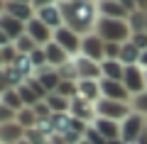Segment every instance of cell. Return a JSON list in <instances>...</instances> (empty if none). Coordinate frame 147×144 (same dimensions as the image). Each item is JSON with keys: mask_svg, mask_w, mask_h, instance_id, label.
I'll return each instance as SVG.
<instances>
[{"mask_svg": "<svg viewBox=\"0 0 147 144\" xmlns=\"http://www.w3.org/2000/svg\"><path fill=\"white\" fill-rule=\"evenodd\" d=\"M59 7H61V15H64V25L69 29H74L81 37L96 32V25L100 20L98 3L96 0H79V3H66V0H61Z\"/></svg>", "mask_w": 147, "mask_h": 144, "instance_id": "6da1fadb", "label": "cell"}, {"mask_svg": "<svg viewBox=\"0 0 147 144\" xmlns=\"http://www.w3.org/2000/svg\"><path fill=\"white\" fill-rule=\"evenodd\" d=\"M96 34L105 42V44H125L130 42L132 29L127 20H110V17H100L96 25Z\"/></svg>", "mask_w": 147, "mask_h": 144, "instance_id": "7a4b0ae2", "label": "cell"}, {"mask_svg": "<svg viewBox=\"0 0 147 144\" xmlns=\"http://www.w3.org/2000/svg\"><path fill=\"white\" fill-rule=\"evenodd\" d=\"M135 113L130 103H118V100H108V98H100L96 103V115L105 120H113V122H125L130 115Z\"/></svg>", "mask_w": 147, "mask_h": 144, "instance_id": "3957f363", "label": "cell"}, {"mask_svg": "<svg viewBox=\"0 0 147 144\" xmlns=\"http://www.w3.org/2000/svg\"><path fill=\"white\" fill-rule=\"evenodd\" d=\"M22 34H27V25L12 15H0V44H15Z\"/></svg>", "mask_w": 147, "mask_h": 144, "instance_id": "277c9868", "label": "cell"}, {"mask_svg": "<svg viewBox=\"0 0 147 144\" xmlns=\"http://www.w3.org/2000/svg\"><path fill=\"white\" fill-rule=\"evenodd\" d=\"M145 132H147V117L137 113H132L125 122H120V139L125 144H135Z\"/></svg>", "mask_w": 147, "mask_h": 144, "instance_id": "5b68a950", "label": "cell"}, {"mask_svg": "<svg viewBox=\"0 0 147 144\" xmlns=\"http://www.w3.org/2000/svg\"><path fill=\"white\" fill-rule=\"evenodd\" d=\"M81 39H84V37H81V34H76L74 29H69L66 25H64V27H59V29L54 32V42H57V44L61 46V49H64V52H66L71 59L81 54Z\"/></svg>", "mask_w": 147, "mask_h": 144, "instance_id": "8992f818", "label": "cell"}, {"mask_svg": "<svg viewBox=\"0 0 147 144\" xmlns=\"http://www.w3.org/2000/svg\"><path fill=\"white\" fill-rule=\"evenodd\" d=\"M123 83L130 90V95H140V93L147 90V71L137 64V66H125V76H123Z\"/></svg>", "mask_w": 147, "mask_h": 144, "instance_id": "52a82bcc", "label": "cell"}, {"mask_svg": "<svg viewBox=\"0 0 147 144\" xmlns=\"http://www.w3.org/2000/svg\"><path fill=\"white\" fill-rule=\"evenodd\" d=\"M81 56L93 59V61H98V64L105 61V42L100 39L96 32H91V34H86L84 39H81Z\"/></svg>", "mask_w": 147, "mask_h": 144, "instance_id": "ba28073f", "label": "cell"}, {"mask_svg": "<svg viewBox=\"0 0 147 144\" xmlns=\"http://www.w3.org/2000/svg\"><path fill=\"white\" fill-rule=\"evenodd\" d=\"M74 64H76V71H79V81H103V68H100L98 61L86 56H74Z\"/></svg>", "mask_w": 147, "mask_h": 144, "instance_id": "9c48e42d", "label": "cell"}, {"mask_svg": "<svg viewBox=\"0 0 147 144\" xmlns=\"http://www.w3.org/2000/svg\"><path fill=\"white\" fill-rule=\"evenodd\" d=\"M100 95L108 100H118V103H132L130 90L125 88L123 81H100Z\"/></svg>", "mask_w": 147, "mask_h": 144, "instance_id": "30bf717a", "label": "cell"}, {"mask_svg": "<svg viewBox=\"0 0 147 144\" xmlns=\"http://www.w3.org/2000/svg\"><path fill=\"white\" fill-rule=\"evenodd\" d=\"M27 34L34 39L37 46H47V44H52V42H54V29H52V27H47L39 17H34V20L27 22Z\"/></svg>", "mask_w": 147, "mask_h": 144, "instance_id": "8fae6325", "label": "cell"}, {"mask_svg": "<svg viewBox=\"0 0 147 144\" xmlns=\"http://www.w3.org/2000/svg\"><path fill=\"white\" fill-rule=\"evenodd\" d=\"M3 12L5 15H12L15 20L25 22V25L37 17V10H34L32 3H10V0H3Z\"/></svg>", "mask_w": 147, "mask_h": 144, "instance_id": "7c38bea8", "label": "cell"}, {"mask_svg": "<svg viewBox=\"0 0 147 144\" xmlns=\"http://www.w3.org/2000/svg\"><path fill=\"white\" fill-rule=\"evenodd\" d=\"M69 115H71L74 120H81V122H86V125H91L96 117H98V115H96V105L88 103V100H84V98H79V95L71 100Z\"/></svg>", "mask_w": 147, "mask_h": 144, "instance_id": "4fadbf2b", "label": "cell"}, {"mask_svg": "<svg viewBox=\"0 0 147 144\" xmlns=\"http://www.w3.org/2000/svg\"><path fill=\"white\" fill-rule=\"evenodd\" d=\"M34 78L42 83V88L49 93V95H52V93L59 88V83H61L59 68H54V66H42V68H37V71H34Z\"/></svg>", "mask_w": 147, "mask_h": 144, "instance_id": "5bb4252c", "label": "cell"}, {"mask_svg": "<svg viewBox=\"0 0 147 144\" xmlns=\"http://www.w3.org/2000/svg\"><path fill=\"white\" fill-rule=\"evenodd\" d=\"M91 127H93L108 144L115 142V139H120V122H113V120H105V117H96L93 122H91Z\"/></svg>", "mask_w": 147, "mask_h": 144, "instance_id": "9a60e30c", "label": "cell"}, {"mask_svg": "<svg viewBox=\"0 0 147 144\" xmlns=\"http://www.w3.org/2000/svg\"><path fill=\"white\" fill-rule=\"evenodd\" d=\"M27 134V129L22 127L20 122H5V125H0V144H17L22 142Z\"/></svg>", "mask_w": 147, "mask_h": 144, "instance_id": "2e32d148", "label": "cell"}, {"mask_svg": "<svg viewBox=\"0 0 147 144\" xmlns=\"http://www.w3.org/2000/svg\"><path fill=\"white\" fill-rule=\"evenodd\" d=\"M37 17H39L47 27H52L54 32H57L59 27H64V15H61V7H59V5L39 7V10H37Z\"/></svg>", "mask_w": 147, "mask_h": 144, "instance_id": "e0dca14e", "label": "cell"}, {"mask_svg": "<svg viewBox=\"0 0 147 144\" xmlns=\"http://www.w3.org/2000/svg\"><path fill=\"white\" fill-rule=\"evenodd\" d=\"M98 12L100 17H110V20H127L130 12L120 5V0H103L98 3Z\"/></svg>", "mask_w": 147, "mask_h": 144, "instance_id": "ac0fdd59", "label": "cell"}, {"mask_svg": "<svg viewBox=\"0 0 147 144\" xmlns=\"http://www.w3.org/2000/svg\"><path fill=\"white\" fill-rule=\"evenodd\" d=\"M44 52H47V64H49V66H54V68H61L64 64H69V61H71V56H69V54L64 52L61 46L57 44V42L47 44V46H44Z\"/></svg>", "mask_w": 147, "mask_h": 144, "instance_id": "d6986e66", "label": "cell"}, {"mask_svg": "<svg viewBox=\"0 0 147 144\" xmlns=\"http://www.w3.org/2000/svg\"><path fill=\"white\" fill-rule=\"evenodd\" d=\"M79 98L88 100V103H98L100 95V81H79Z\"/></svg>", "mask_w": 147, "mask_h": 144, "instance_id": "ffe728a7", "label": "cell"}, {"mask_svg": "<svg viewBox=\"0 0 147 144\" xmlns=\"http://www.w3.org/2000/svg\"><path fill=\"white\" fill-rule=\"evenodd\" d=\"M0 78H3V88H20L27 81L15 66H0Z\"/></svg>", "mask_w": 147, "mask_h": 144, "instance_id": "44dd1931", "label": "cell"}, {"mask_svg": "<svg viewBox=\"0 0 147 144\" xmlns=\"http://www.w3.org/2000/svg\"><path fill=\"white\" fill-rule=\"evenodd\" d=\"M0 105L12 108L15 113H20V110L25 108V103H22L20 93H17V88H3V90H0Z\"/></svg>", "mask_w": 147, "mask_h": 144, "instance_id": "7402d4cb", "label": "cell"}, {"mask_svg": "<svg viewBox=\"0 0 147 144\" xmlns=\"http://www.w3.org/2000/svg\"><path fill=\"white\" fill-rule=\"evenodd\" d=\"M140 56H142V52L132 42H125L123 44V49H120V64L123 66H137L140 64Z\"/></svg>", "mask_w": 147, "mask_h": 144, "instance_id": "603a6c76", "label": "cell"}, {"mask_svg": "<svg viewBox=\"0 0 147 144\" xmlns=\"http://www.w3.org/2000/svg\"><path fill=\"white\" fill-rule=\"evenodd\" d=\"M100 68H103L105 81H123V76H125V66L120 61H103Z\"/></svg>", "mask_w": 147, "mask_h": 144, "instance_id": "cb8c5ba5", "label": "cell"}, {"mask_svg": "<svg viewBox=\"0 0 147 144\" xmlns=\"http://www.w3.org/2000/svg\"><path fill=\"white\" fill-rule=\"evenodd\" d=\"M47 103H49V108H52V113H54V115L69 113V108H71V100L61 98L59 93H52V95H47Z\"/></svg>", "mask_w": 147, "mask_h": 144, "instance_id": "d4e9b609", "label": "cell"}, {"mask_svg": "<svg viewBox=\"0 0 147 144\" xmlns=\"http://www.w3.org/2000/svg\"><path fill=\"white\" fill-rule=\"evenodd\" d=\"M17 56H20V52L15 44H0V66H12Z\"/></svg>", "mask_w": 147, "mask_h": 144, "instance_id": "484cf974", "label": "cell"}, {"mask_svg": "<svg viewBox=\"0 0 147 144\" xmlns=\"http://www.w3.org/2000/svg\"><path fill=\"white\" fill-rule=\"evenodd\" d=\"M17 122H20L25 129H34L37 122H39V117H37L34 108H22L20 113H17Z\"/></svg>", "mask_w": 147, "mask_h": 144, "instance_id": "4316f807", "label": "cell"}, {"mask_svg": "<svg viewBox=\"0 0 147 144\" xmlns=\"http://www.w3.org/2000/svg\"><path fill=\"white\" fill-rule=\"evenodd\" d=\"M54 93H59V95L66 98V100H74L76 95H79V81H61Z\"/></svg>", "mask_w": 147, "mask_h": 144, "instance_id": "83f0119b", "label": "cell"}, {"mask_svg": "<svg viewBox=\"0 0 147 144\" xmlns=\"http://www.w3.org/2000/svg\"><path fill=\"white\" fill-rule=\"evenodd\" d=\"M127 25H130L132 32H147V12H132L130 17H127Z\"/></svg>", "mask_w": 147, "mask_h": 144, "instance_id": "f1b7e54d", "label": "cell"}, {"mask_svg": "<svg viewBox=\"0 0 147 144\" xmlns=\"http://www.w3.org/2000/svg\"><path fill=\"white\" fill-rule=\"evenodd\" d=\"M15 46H17V52H20V54H27V56H30V54H32V52H34V49H37L34 39H32L30 34H22L20 39L15 42Z\"/></svg>", "mask_w": 147, "mask_h": 144, "instance_id": "f546056e", "label": "cell"}, {"mask_svg": "<svg viewBox=\"0 0 147 144\" xmlns=\"http://www.w3.org/2000/svg\"><path fill=\"white\" fill-rule=\"evenodd\" d=\"M59 76H61V81H79V71H76V64H74V59L59 68Z\"/></svg>", "mask_w": 147, "mask_h": 144, "instance_id": "4dcf8cb0", "label": "cell"}, {"mask_svg": "<svg viewBox=\"0 0 147 144\" xmlns=\"http://www.w3.org/2000/svg\"><path fill=\"white\" fill-rule=\"evenodd\" d=\"M130 105H132V110H135L137 115L147 117V90H145V93H140V95H135Z\"/></svg>", "mask_w": 147, "mask_h": 144, "instance_id": "1f68e13d", "label": "cell"}, {"mask_svg": "<svg viewBox=\"0 0 147 144\" xmlns=\"http://www.w3.org/2000/svg\"><path fill=\"white\" fill-rule=\"evenodd\" d=\"M32 64H34V68H42V66H49L47 64V52H44V46H37L34 52L30 54Z\"/></svg>", "mask_w": 147, "mask_h": 144, "instance_id": "d6a6232c", "label": "cell"}, {"mask_svg": "<svg viewBox=\"0 0 147 144\" xmlns=\"http://www.w3.org/2000/svg\"><path fill=\"white\" fill-rule=\"evenodd\" d=\"M25 139H27V142H30V144H47V142H49V139L44 137V134L39 132V129H27Z\"/></svg>", "mask_w": 147, "mask_h": 144, "instance_id": "836d02e7", "label": "cell"}, {"mask_svg": "<svg viewBox=\"0 0 147 144\" xmlns=\"http://www.w3.org/2000/svg\"><path fill=\"white\" fill-rule=\"evenodd\" d=\"M130 42L140 49V52H147V32H132Z\"/></svg>", "mask_w": 147, "mask_h": 144, "instance_id": "e575fe53", "label": "cell"}, {"mask_svg": "<svg viewBox=\"0 0 147 144\" xmlns=\"http://www.w3.org/2000/svg\"><path fill=\"white\" fill-rule=\"evenodd\" d=\"M34 113H37V117H39V120H44V117H52V115H54L47 100H39V103L34 105Z\"/></svg>", "mask_w": 147, "mask_h": 144, "instance_id": "d590c367", "label": "cell"}, {"mask_svg": "<svg viewBox=\"0 0 147 144\" xmlns=\"http://www.w3.org/2000/svg\"><path fill=\"white\" fill-rule=\"evenodd\" d=\"M17 120V113L12 108H5V105H0V125H5V122H15Z\"/></svg>", "mask_w": 147, "mask_h": 144, "instance_id": "8d00e7d4", "label": "cell"}, {"mask_svg": "<svg viewBox=\"0 0 147 144\" xmlns=\"http://www.w3.org/2000/svg\"><path fill=\"white\" fill-rule=\"evenodd\" d=\"M86 142H91V144H108V142H105V139L100 137V134L96 132L93 127H88V132H86Z\"/></svg>", "mask_w": 147, "mask_h": 144, "instance_id": "74e56055", "label": "cell"}, {"mask_svg": "<svg viewBox=\"0 0 147 144\" xmlns=\"http://www.w3.org/2000/svg\"><path fill=\"white\" fill-rule=\"evenodd\" d=\"M61 0H32V5H34V10H39V7H47V5H59Z\"/></svg>", "mask_w": 147, "mask_h": 144, "instance_id": "f35d334b", "label": "cell"}, {"mask_svg": "<svg viewBox=\"0 0 147 144\" xmlns=\"http://www.w3.org/2000/svg\"><path fill=\"white\" fill-rule=\"evenodd\" d=\"M120 5L125 7L130 15H132V12H137V3H135V0H120Z\"/></svg>", "mask_w": 147, "mask_h": 144, "instance_id": "ab89813d", "label": "cell"}, {"mask_svg": "<svg viewBox=\"0 0 147 144\" xmlns=\"http://www.w3.org/2000/svg\"><path fill=\"white\" fill-rule=\"evenodd\" d=\"M137 3V10L140 12H147V0H135Z\"/></svg>", "mask_w": 147, "mask_h": 144, "instance_id": "60d3db41", "label": "cell"}, {"mask_svg": "<svg viewBox=\"0 0 147 144\" xmlns=\"http://www.w3.org/2000/svg\"><path fill=\"white\" fill-rule=\"evenodd\" d=\"M140 66L147 71V52H142V56H140Z\"/></svg>", "mask_w": 147, "mask_h": 144, "instance_id": "b9f144b4", "label": "cell"}, {"mask_svg": "<svg viewBox=\"0 0 147 144\" xmlns=\"http://www.w3.org/2000/svg\"><path fill=\"white\" fill-rule=\"evenodd\" d=\"M10 3H32V0H10Z\"/></svg>", "mask_w": 147, "mask_h": 144, "instance_id": "7bdbcfd3", "label": "cell"}, {"mask_svg": "<svg viewBox=\"0 0 147 144\" xmlns=\"http://www.w3.org/2000/svg\"><path fill=\"white\" fill-rule=\"evenodd\" d=\"M17 144H30V142H27V139H22V142H17Z\"/></svg>", "mask_w": 147, "mask_h": 144, "instance_id": "ee69618b", "label": "cell"}, {"mask_svg": "<svg viewBox=\"0 0 147 144\" xmlns=\"http://www.w3.org/2000/svg\"><path fill=\"white\" fill-rule=\"evenodd\" d=\"M66 3H79V0H66Z\"/></svg>", "mask_w": 147, "mask_h": 144, "instance_id": "f6af8a7d", "label": "cell"}, {"mask_svg": "<svg viewBox=\"0 0 147 144\" xmlns=\"http://www.w3.org/2000/svg\"><path fill=\"white\" fill-rule=\"evenodd\" d=\"M81 144H91V142H86V139H84V142H81Z\"/></svg>", "mask_w": 147, "mask_h": 144, "instance_id": "bcb514c9", "label": "cell"}, {"mask_svg": "<svg viewBox=\"0 0 147 144\" xmlns=\"http://www.w3.org/2000/svg\"><path fill=\"white\" fill-rule=\"evenodd\" d=\"M47 144H57V142H47Z\"/></svg>", "mask_w": 147, "mask_h": 144, "instance_id": "7dc6e473", "label": "cell"}, {"mask_svg": "<svg viewBox=\"0 0 147 144\" xmlns=\"http://www.w3.org/2000/svg\"><path fill=\"white\" fill-rule=\"evenodd\" d=\"M96 3H103V0H96Z\"/></svg>", "mask_w": 147, "mask_h": 144, "instance_id": "c3c4849f", "label": "cell"}]
</instances>
